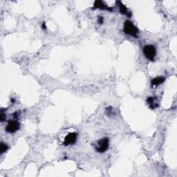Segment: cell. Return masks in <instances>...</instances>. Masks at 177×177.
I'll use <instances>...</instances> for the list:
<instances>
[{"mask_svg":"<svg viewBox=\"0 0 177 177\" xmlns=\"http://www.w3.org/2000/svg\"><path fill=\"white\" fill-rule=\"evenodd\" d=\"M124 33L125 34L133 36V37L137 38L138 34H139V29H137L136 26L131 22V21L127 20L125 22L124 24Z\"/></svg>","mask_w":177,"mask_h":177,"instance_id":"1","label":"cell"},{"mask_svg":"<svg viewBox=\"0 0 177 177\" xmlns=\"http://www.w3.org/2000/svg\"><path fill=\"white\" fill-rule=\"evenodd\" d=\"M8 150V146L7 144L4 143H1V147H0V151H1V154H4Z\"/></svg>","mask_w":177,"mask_h":177,"instance_id":"10","label":"cell"},{"mask_svg":"<svg viewBox=\"0 0 177 177\" xmlns=\"http://www.w3.org/2000/svg\"><path fill=\"white\" fill-rule=\"evenodd\" d=\"M20 129V123L18 120H12L8 121V124L5 128V130L7 133L14 134Z\"/></svg>","mask_w":177,"mask_h":177,"instance_id":"4","label":"cell"},{"mask_svg":"<svg viewBox=\"0 0 177 177\" xmlns=\"http://www.w3.org/2000/svg\"><path fill=\"white\" fill-rule=\"evenodd\" d=\"M94 9H100V10H107L109 11H112L113 10V8L111 7H109L107 5L105 4V2L101 1V0H97L94 2V7H93Z\"/></svg>","mask_w":177,"mask_h":177,"instance_id":"6","label":"cell"},{"mask_svg":"<svg viewBox=\"0 0 177 177\" xmlns=\"http://www.w3.org/2000/svg\"><path fill=\"white\" fill-rule=\"evenodd\" d=\"M78 133L77 132H70L64 137L63 144L65 146L74 145L77 141Z\"/></svg>","mask_w":177,"mask_h":177,"instance_id":"5","label":"cell"},{"mask_svg":"<svg viewBox=\"0 0 177 177\" xmlns=\"http://www.w3.org/2000/svg\"><path fill=\"white\" fill-rule=\"evenodd\" d=\"M116 3L119 6V11L120 13L123 14V15H127L129 18H130L131 15V11H130L128 10V8L125 6L123 4L122 2L120 1H118L116 2Z\"/></svg>","mask_w":177,"mask_h":177,"instance_id":"7","label":"cell"},{"mask_svg":"<svg viewBox=\"0 0 177 177\" xmlns=\"http://www.w3.org/2000/svg\"><path fill=\"white\" fill-rule=\"evenodd\" d=\"M143 54L145 55V58L147 60L151 62L154 61L156 55V49L153 45H147L143 48Z\"/></svg>","mask_w":177,"mask_h":177,"instance_id":"3","label":"cell"},{"mask_svg":"<svg viewBox=\"0 0 177 177\" xmlns=\"http://www.w3.org/2000/svg\"><path fill=\"white\" fill-rule=\"evenodd\" d=\"M98 24H103V22H104V18H103L102 16H99V17H98Z\"/></svg>","mask_w":177,"mask_h":177,"instance_id":"12","label":"cell"},{"mask_svg":"<svg viewBox=\"0 0 177 177\" xmlns=\"http://www.w3.org/2000/svg\"><path fill=\"white\" fill-rule=\"evenodd\" d=\"M1 112L2 113H1V118H0V120H1V122H4L6 120V114L4 113V111L2 110Z\"/></svg>","mask_w":177,"mask_h":177,"instance_id":"11","label":"cell"},{"mask_svg":"<svg viewBox=\"0 0 177 177\" xmlns=\"http://www.w3.org/2000/svg\"><path fill=\"white\" fill-rule=\"evenodd\" d=\"M42 29H46V22H43L42 24Z\"/></svg>","mask_w":177,"mask_h":177,"instance_id":"13","label":"cell"},{"mask_svg":"<svg viewBox=\"0 0 177 177\" xmlns=\"http://www.w3.org/2000/svg\"><path fill=\"white\" fill-rule=\"evenodd\" d=\"M109 147V139L107 137L103 138L102 139L98 140L96 145H95V150L98 153H105L108 150Z\"/></svg>","mask_w":177,"mask_h":177,"instance_id":"2","label":"cell"},{"mask_svg":"<svg viewBox=\"0 0 177 177\" xmlns=\"http://www.w3.org/2000/svg\"><path fill=\"white\" fill-rule=\"evenodd\" d=\"M156 98L154 97H150L147 98V102L148 103L149 106L150 107V108L151 109H155L159 107V103H156Z\"/></svg>","mask_w":177,"mask_h":177,"instance_id":"9","label":"cell"},{"mask_svg":"<svg viewBox=\"0 0 177 177\" xmlns=\"http://www.w3.org/2000/svg\"><path fill=\"white\" fill-rule=\"evenodd\" d=\"M165 80V78L163 76L156 77L151 81V85L152 86H157L163 83Z\"/></svg>","mask_w":177,"mask_h":177,"instance_id":"8","label":"cell"}]
</instances>
